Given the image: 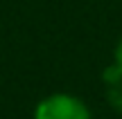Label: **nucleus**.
I'll return each mask as SVG.
<instances>
[{
	"instance_id": "f257e3e1",
	"label": "nucleus",
	"mask_w": 122,
	"mask_h": 119,
	"mask_svg": "<svg viewBox=\"0 0 122 119\" xmlns=\"http://www.w3.org/2000/svg\"><path fill=\"white\" fill-rule=\"evenodd\" d=\"M34 119H91V110L79 97L57 92L36 106Z\"/></svg>"
},
{
	"instance_id": "f03ea898",
	"label": "nucleus",
	"mask_w": 122,
	"mask_h": 119,
	"mask_svg": "<svg viewBox=\"0 0 122 119\" xmlns=\"http://www.w3.org/2000/svg\"><path fill=\"white\" fill-rule=\"evenodd\" d=\"M106 101L115 112L122 115V81H118L113 85H106Z\"/></svg>"
},
{
	"instance_id": "7ed1b4c3",
	"label": "nucleus",
	"mask_w": 122,
	"mask_h": 119,
	"mask_svg": "<svg viewBox=\"0 0 122 119\" xmlns=\"http://www.w3.org/2000/svg\"><path fill=\"white\" fill-rule=\"evenodd\" d=\"M115 63L122 67V38H120V43H118V47H115V58H113Z\"/></svg>"
}]
</instances>
